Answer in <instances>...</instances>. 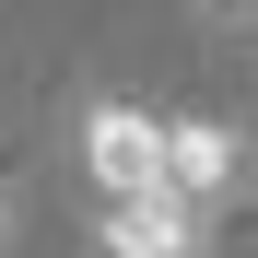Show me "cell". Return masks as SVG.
Instances as JSON below:
<instances>
[{
	"label": "cell",
	"mask_w": 258,
	"mask_h": 258,
	"mask_svg": "<svg viewBox=\"0 0 258 258\" xmlns=\"http://www.w3.org/2000/svg\"><path fill=\"white\" fill-rule=\"evenodd\" d=\"M71 141H82V164H94L106 200L176 188V117H153V106H129V94H94V106L71 117Z\"/></svg>",
	"instance_id": "1"
},
{
	"label": "cell",
	"mask_w": 258,
	"mask_h": 258,
	"mask_svg": "<svg viewBox=\"0 0 258 258\" xmlns=\"http://www.w3.org/2000/svg\"><path fill=\"white\" fill-rule=\"evenodd\" d=\"M106 258H211V211H188L176 188H153V200H106Z\"/></svg>",
	"instance_id": "2"
},
{
	"label": "cell",
	"mask_w": 258,
	"mask_h": 258,
	"mask_svg": "<svg viewBox=\"0 0 258 258\" xmlns=\"http://www.w3.org/2000/svg\"><path fill=\"white\" fill-rule=\"evenodd\" d=\"M246 188V129L235 117H176V200L188 211H223Z\"/></svg>",
	"instance_id": "3"
},
{
	"label": "cell",
	"mask_w": 258,
	"mask_h": 258,
	"mask_svg": "<svg viewBox=\"0 0 258 258\" xmlns=\"http://www.w3.org/2000/svg\"><path fill=\"white\" fill-rule=\"evenodd\" d=\"M200 24L211 35H258V0H200Z\"/></svg>",
	"instance_id": "4"
}]
</instances>
